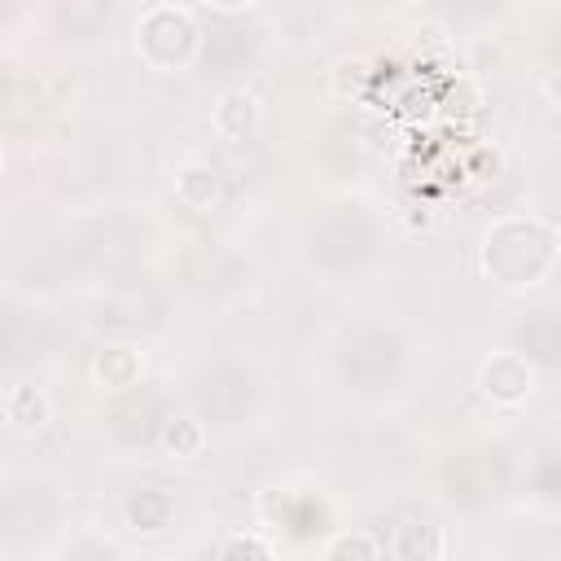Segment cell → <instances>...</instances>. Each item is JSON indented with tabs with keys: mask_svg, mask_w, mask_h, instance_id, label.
I'll return each mask as SVG.
<instances>
[{
	"mask_svg": "<svg viewBox=\"0 0 561 561\" xmlns=\"http://www.w3.org/2000/svg\"><path fill=\"white\" fill-rule=\"evenodd\" d=\"M482 272L504 289H535L557 272L561 259V232L543 215H495L482 228L478 245Z\"/></svg>",
	"mask_w": 561,
	"mask_h": 561,
	"instance_id": "6da1fadb",
	"label": "cell"
},
{
	"mask_svg": "<svg viewBox=\"0 0 561 561\" xmlns=\"http://www.w3.org/2000/svg\"><path fill=\"white\" fill-rule=\"evenodd\" d=\"M377 250H381V224L359 202H333L307 228V259L324 276H355L377 259Z\"/></svg>",
	"mask_w": 561,
	"mask_h": 561,
	"instance_id": "7a4b0ae2",
	"label": "cell"
},
{
	"mask_svg": "<svg viewBox=\"0 0 561 561\" xmlns=\"http://www.w3.org/2000/svg\"><path fill=\"white\" fill-rule=\"evenodd\" d=\"M333 373L351 394L381 399L408 373V337L390 324H359L337 342Z\"/></svg>",
	"mask_w": 561,
	"mask_h": 561,
	"instance_id": "3957f363",
	"label": "cell"
},
{
	"mask_svg": "<svg viewBox=\"0 0 561 561\" xmlns=\"http://www.w3.org/2000/svg\"><path fill=\"white\" fill-rule=\"evenodd\" d=\"M61 513H66L61 491L48 478L13 473L0 482V539L4 543H13V548L44 543L57 530Z\"/></svg>",
	"mask_w": 561,
	"mask_h": 561,
	"instance_id": "277c9868",
	"label": "cell"
},
{
	"mask_svg": "<svg viewBox=\"0 0 561 561\" xmlns=\"http://www.w3.org/2000/svg\"><path fill=\"white\" fill-rule=\"evenodd\" d=\"M136 53L149 70H184L202 53V18L184 4H149L136 18Z\"/></svg>",
	"mask_w": 561,
	"mask_h": 561,
	"instance_id": "5b68a950",
	"label": "cell"
},
{
	"mask_svg": "<svg viewBox=\"0 0 561 561\" xmlns=\"http://www.w3.org/2000/svg\"><path fill=\"white\" fill-rule=\"evenodd\" d=\"M263 386L259 373L237 364V359H219V364H202L188 381V403L193 416L210 430V425H237L241 416L254 412Z\"/></svg>",
	"mask_w": 561,
	"mask_h": 561,
	"instance_id": "8992f818",
	"label": "cell"
},
{
	"mask_svg": "<svg viewBox=\"0 0 561 561\" xmlns=\"http://www.w3.org/2000/svg\"><path fill=\"white\" fill-rule=\"evenodd\" d=\"M197 18H210V26H202V53L197 61L210 66V75H237L254 61L259 53V31L245 22L254 9L232 4V9H193Z\"/></svg>",
	"mask_w": 561,
	"mask_h": 561,
	"instance_id": "52a82bcc",
	"label": "cell"
},
{
	"mask_svg": "<svg viewBox=\"0 0 561 561\" xmlns=\"http://www.w3.org/2000/svg\"><path fill=\"white\" fill-rule=\"evenodd\" d=\"M48 346H53L48 320L18 298H0V373L35 368L48 355Z\"/></svg>",
	"mask_w": 561,
	"mask_h": 561,
	"instance_id": "ba28073f",
	"label": "cell"
},
{
	"mask_svg": "<svg viewBox=\"0 0 561 561\" xmlns=\"http://www.w3.org/2000/svg\"><path fill=\"white\" fill-rule=\"evenodd\" d=\"M140 245H145V232H140L131 219H123V215L92 219V224H83V232L75 237L79 263H88V267H96V272H118V267H127V263L140 254Z\"/></svg>",
	"mask_w": 561,
	"mask_h": 561,
	"instance_id": "9c48e42d",
	"label": "cell"
},
{
	"mask_svg": "<svg viewBox=\"0 0 561 561\" xmlns=\"http://www.w3.org/2000/svg\"><path fill=\"white\" fill-rule=\"evenodd\" d=\"M162 416H167L162 394L140 381L136 390H127V394L105 412V430H110V438H114L118 447H153Z\"/></svg>",
	"mask_w": 561,
	"mask_h": 561,
	"instance_id": "30bf717a",
	"label": "cell"
},
{
	"mask_svg": "<svg viewBox=\"0 0 561 561\" xmlns=\"http://www.w3.org/2000/svg\"><path fill=\"white\" fill-rule=\"evenodd\" d=\"M478 390L500 408H517L535 394V368L517 351H495L478 364Z\"/></svg>",
	"mask_w": 561,
	"mask_h": 561,
	"instance_id": "8fae6325",
	"label": "cell"
},
{
	"mask_svg": "<svg viewBox=\"0 0 561 561\" xmlns=\"http://www.w3.org/2000/svg\"><path fill=\"white\" fill-rule=\"evenodd\" d=\"M390 561H447V530L430 517H403L386 535Z\"/></svg>",
	"mask_w": 561,
	"mask_h": 561,
	"instance_id": "7c38bea8",
	"label": "cell"
},
{
	"mask_svg": "<svg viewBox=\"0 0 561 561\" xmlns=\"http://www.w3.org/2000/svg\"><path fill=\"white\" fill-rule=\"evenodd\" d=\"M259 123H263V105H259V96H254L250 88H241V83L224 88V92L215 96V105H210V127H215L219 140L241 145V140H250V136L259 131Z\"/></svg>",
	"mask_w": 561,
	"mask_h": 561,
	"instance_id": "4fadbf2b",
	"label": "cell"
},
{
	"mask_svg": "<svg viewBox=\"0 0 561 561\" xmlns=\"http://www.w3.org/2000/svg\"><path fill=\"white\" fill-rule=\"evenodd\" d=\"M508 351H517L535 373L539 368H557L561 364V320H557V311H535V316H526L517 329H513V346Z\"/></svg>",
	"mask_w": 561,
	"mask_h": 561,
	"instance_id": "5bb4252c",
	"label": "cell"
},
{
	"mask_svg": "<svg viewBox=\"0 0 561 561\" xmlns=\"http://www.w3.org/2000/svg\"><path fill=\"white\" fill-rule=\"evenodd\" d=\"M175 513H180V504L167 486H140L123 504V517L136 535H167L175 526Z\"/></svg>",
	"mask_w": 561,
	"mask_h": 561,
	"instance_id": "9a60e30c",
	"label": "cell"
},
{
	"mask_svg": "<svg viewBox=\"0 0 561 561\" xmlns=\"http://www.w3.org/2000/svg\"><path fill=\"white\" fill-rule=\"evenodd\" d=\"M92 377H96V386L127 394V390H136L145 381V351L140 346H127V342L101 346L92 355Z\"/></svg>",
	"mask_w": 561,
	"mask_h": 561,
	"instance_id": "2e32d148",
	"label": "cell"
},
{
	"mask_svg": "<svg viewBox=\"0 0 561 561\" xmlns=\"http://www.w3.org/2000/svg\"><path fill=\"white\" fill-rule=\"evenodd\" d=\"M0 408H4V421H9L13 430H22V434H39V430L53 421V399H48V390L35 386V381L9 386Z\"/></svg>",
	"mask_w": 561,
	"mask_h": 561,
	"instance_id": "e0dca14e",
	"label": "cell"
},
{
	"mask_svg": "<svg viewBox=\"0 0 561 561\" xmlns=\"http://www.w3.org/2000/svg\"><path fill=\"white\" fill-rule=\"evenodd\" d=\"M206 443H210V430L193 416V412H167L162 416V425H158V451L162 456H171V460H193V456H202L206 451Z\"/></svg>",
	"mask_w": 561,
	"mask_h": 561,
	"instance_id": "ac0fdd59",
	"label": "cell"
},
{
	"mask_svg": "<svg viewBox=\"0 0 561 561\" xmlns=\"http://www.w3.org/2000/svg\"><path fill=\"white\" fill-rule=\"evenodd\" d=\"M175 197H180L188 210H210V206H219V197H224V180H219V171H215L210 162H184V167L175 171Z\"/></svg>",
	"mask_w": 561,
	"mask_h": 561,
	"instance_id": "d6986e66",
	"label": "cell"
},
{
	"mask_svg": "<svg viewBox=\"0 0 561 561\" xmlns=\"http://www.w3.org/2000/svg\"><path fill=\"white\" fill-rule=\"evenodd\" d=\"M320 561H381V543L368 530H337L320 548Z\"/></svg>",
	"mask_w": 561,
	"mask_h": 561,
	"instance_id": "ffe728a7",
	"label": "cell"
},
{
	"mask_svg": "<svg viewBox=\"0 0 561 561\" xmlns=\"http://www.w3.org/2000/svg\"><path fill=\"white\" fill-rule=\"evenodd\" d=\"M215 561H276V548H272L263 535H254V530H232V535L219 543Z\"/></svg>",
	"mask_w": 561,
	"mask_h": 561,
	"instance_id": "44dd1931",
	"label": "cell"
},
{
	"mask_svg": "<svg viewBox=\"0 0 561 561\" xmlns=\"http://www.w3.org/2000/svg\"><path fill=\"white\" fill-rule=\"evenodd\" d=\"M110 18H114V4H101V0H83V4H61L57 9V22L66 31H83V35L110 26Z\"/></svg>",
	"mask_w": 561,
	"mask_h": 561,
	"instance_id": "7402d4cb",
	"label": "cell"
},
{
	"mask_svg": "<svg viewBox=\"0 0 561 561\" xmlns=\"http://www.w3.org/2000/svg\"><path fill=\"white\" fill-rule=\"evenodd\" d=\"M61 561H123V552L114 543H101V539H75Z\"/></svg>",
	"mask_w": 561,
	"mask_h": 561,
	"instance_id": "603a6c76",
	"label": "cell"
},
{
	"mask_svg": "<svg viewBox=\"0 0 561 561\" xmlns=\"http://www.w3.org/2000/svg\"><path fill=\"white\" fill-rule=\"evenodd\" d=\"M0 171H4V145H0Z\"/></svg>",
	"mask_w": 561,
	"mask_h": 561,
	"instance_id": "cb8c5ba5",
	"label": "cell"
}]
</instances>
